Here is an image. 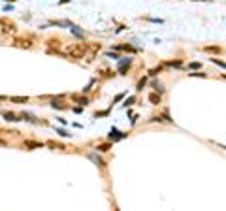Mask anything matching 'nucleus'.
I'll return each instance as SVG.
<instances>
[{
	"mask_svg": "<svg viewBox=\"0 0 226 211\" xmlns=\"http://www.w3.org/2000/svg\"><path fill=\"white\" fill-rule=\"evenodd\" d=\"M107 115H109V109H106V111H100V113H94V117H107Z\"/></svg>",
	"mask_w": 226,
	"mask_h": 211,
	"instance_id": "obj_12",
	"label": "nucleus"
},
{
	"mask_svg": "<svg viewBox=\"0 0 226 211\" xmlns=\"http://www.w3.org/2000/svg\"><path fill=\"white\" fill-rule=\"evenodd\" d=\"M153 87H155V91H156V92H164V87H162V83L153 81Z\"/></svg>",
	"mask_w": 226,
	"mask_h": 211,
	"instance_id": "obj_9",
	"label": "nucleus"
},
{
	"mask_svg": "<svg viewBox=\"0 0 226 211\" xmlns=\"http://www.w3.org/2000/svg\"><path fill=\"white\" fill-rule=\"evenodd\" d=\"M0 100H6V96H0Z\"/></svg>",
	"mask_w": 226,
	"mask_h": 211,
	"instance_id": "obj_22",
	"label": "nucleus"
},
{
	"mask_svg": "<svg viewBox=\"0 0 226 211\" xmlns=\"http://www.w3.org/2000/svg\"><path fill=\"white\" fill-rule=\"evenodd\" d=\"M143 85H145V79H141V81L138 83V91H141V89H143Z\"/></svg>",
	"mask_w": 226,
	"mask_h": 211,
	"instance_id": "obj_19",
	"label": "nucleus"
},
{
	"mask_svg": "<svg viewBox=\"0 0 226 211\" xmlns=\"http://www.w3.org/2000/svg\"><path fill=\"white\" fill-rule=\"evenodd\" d=\"M57 121H58V123H60V124H66V123H68V121H66L64 117H57Z\"/></svg>",
	"mask_w": 226,
	"mask_h": 211,
	"instance_id": "obj_20",
	"label": "nucleus"
},
{
	"mask_svg": "<svg viewBox=\"0 0 226 211\" xmlns=\"http://www.w3.org/2000/svg\"><path fill=\"white\" fill-rule=\"evenodd\" d=\"M2 2H13V0H2Z\"/></svg>",
	"mask_w": 226,
	"mask_h": 211,
	"instance_id": "obj_21",
	"label": "nucleus"
},
{
	"mask_svg": "<svg viewBox=\"0 0 226 211\" xmlns=\"http://www.w3.org/2000/svg\"><path fill=\"white\" fill-rule=\"evenodd\" d=\"M26 100H28L26 96H23V98H19V96H13V98H11V102H26Z\"/></svg>",
	"mask_w": 226,
	"mask_h": 211,
	"instance_id": "obj_15",
	"label": "nucleus"
},
{
	"mask_svg": "<svg viewBox=\"0 0 226 211\" xmlns=\"http://www.w3.org/2000/svg\"><path fill=\"white\" fill-rule=\"evenodd\" d=\"M25 145L30 147V149H34V147H42L43 143H40V141H25Z\"/></svg>",
	"mask_w": 226,
	"mask_h": 211,
	"instance_id": "obj_8",
	"label": "nucleus"
},
{
	"mask_svg": "<svg viewBox=\"0 0 226 211\" xmlns=\"http://www.w3.org/2000/svg\"><path fill=\"white\" fill-rule=\"evenodd\" d=\"M106 57H107V59H115V60H119V59H121V57L117 55V53H106Z\"/></svg>",
	"mask_w": 226,
	"mask_h": 211,
	"instance_id": "obj_13",
	"label": "nucleus"
},
{
	"mask_svg": "<svg viewBox=\"0 0 226 211\" xmlns=\"http://www.w3.org/2000/svg\"><path fill=\"white\" fill-rule=\"evenodd\" d=\"M123 138H126V134H124V132H121L119 128L113 126V128L109 130V140H111V141H119V140H123Z\"/></svg>",
	"mask_w": 226,
	"mask_h": 211,
	"instance_id": "obj_2",
	"label": "nucleus"
},
{
	"mask_svg": "<svg viewBox=\"0 0 226 211\" xmlns=\"http://www.w3.org/2000/svg\"><path fill=\"white\" fill-rule=\"evenodd\" d=\"M107 149H109V143H104V145H96V151H100V153H106Z\"/></svg>",
	"mask_w": 226,
	"mask_h": 211,
	"instance_id": "obj_10",
	"label": "nucleus"
},
{
	"mask_svg": "<svg viewBox=\"0 0 226 211\" xmlns=\"http://www.w3.org/2000/svg\"><path fill=\"white\" fill-rule=\"evenodd\" d=\"M75 100H77V102H79V104L83 106V107H85V106L89 104V100H87V98H85V96H83V98H75Z\"/></svg>",
	"mask_w": 226,
	"mask_h": 211,
	"instance_id": "obj_14",
	"label": "nucleus"
},
{
	"mask_svg": "<svg viewBox=\"0 0 226 211\" xmlns=\"http://www.w3.org/2000/svg\"><path fill=\"white\" fill-rule=\"evenodd\" d=\"M130 64H132V57H121L119 62H117V72H121V74H123V72L128 68Z\"/></svg>",
	"mask_w": 226,
	"mask_h": 211,
	"instance_id": "obj_1",
	"label": "nucleus"
},
{
	"mask_svg": "<svg viewBox=\"0 0 226 211\" xmlns=\"http://www.w3.org/2000/svg\"><path fill=\"white\" fill-rule=\"evenodd\" d=\"M21 119H23V121H28V123H36V117H34L32 113H28V111H23V113H21Z\"/></svg>",
	"mask_w": 226,
	"mask_h": 211,
	"instance_id": "obj_6",
	"label": "nucleus"
},
{
	"mask_svg": "<svg viewBox=\"0 0 226 211\" xmlns=\"http://www.w3.org/2000/svg\"><path fill=\"white\" fill-rule=\"evenodd\" d=\"M57 132H58V136H60V138H70L72 136V134L68 132V130H64V128H57Z\"/></svg>",
	"mask_w": 226,
	"mask_h": 211,
	"instance_id": "obj_7",
	"label": "nucleus"
},
{
	"mask_svg": "<svg viewBox=\"0 0 226 211\" xmlns=\"http://www.w3.org/2000/svg\"><path fill=\"white\" fill-rule=\"evenodd\" d=\"M0 115H2L8 123H17V121H23L21 115H15V113H11V111H0Z\"/></svg>",
	"mask_w": 226,
	"mask_h": 211,
	"instance_id": "obj_3",
	"label": "nucleus"
},
{
	"mask_svg": "<svg viewBox=\"0 0 226 211\" xmlns=\"http://www.w3.org/2000/svg\"><path fill=\"white\" fill-rule=\"evenodd\" d=\"M87 158H90V160H92V162L96 164V166H100V168H104V166H106V162L102 160V156H98V151L89 153V155H87Z\"/></svg>",
	"mask_w": 226,
	"mask_h": 211,
	"instance_id": "obj_4",
	"label": "nucleus"
},
{
	"mask_svg": "<svg viewBox=\"0 0 226 211\" xmlns=\"http://www.w3.org/2000/svg\"><path fill=\"white\" fill-rule=\"evenodd\" d=\"M149 100H151L153 104H160V96H158V94H151V96H149Z\"/></svg>",
	"mask_w": 226,
	"mask_h": 211,
	"instance_id": "obj_11",
	"label": "nucleus"
},
{
	"mask_svg": "<svg viewBox=\"0 0 226 211\" xmlns=\"http://www.w3.org/2000/svg\"><path fill=\"white\" fill-rule=\"evenodd\" d=\"M4 11H13V6L11 4H6V6H4Z\"/></svg>",
	"mask_w": 226,
	"mask_h": 211,
	"instance_id": "obj_18",
	"label": "nucleus"
},
{
	"mask_svg": "<svg viewBox=\"0 0 226 211\" xmlns=\"http://www.w3.org/2000/svg\"><path fill=\"white\" fill-rule=\"evenodd\" d=\"M134 100H136V98H134V96H130L128 100H124V106H132V102H134Z\"/></svg>",
	"mask_w": 226,
	"mask_h": 211,
	"instance_id": "obj_17",
	"label": "nucleus"
},
{
	"mask_svg": "<svg viewBox=\"0 0 226 211\" xmlns=\"http://www.w3.org/2000/svg\"><path fill=\"white\" fill-rule=\"evenodd\" d=\"M92 83H94V79H90V83H89V85H87V87H85V89H83V92H89V91H90V87H92Z\"/></svg>",
	"mask_w": 226,
	"mask_h": 211,
	"instance_id": "obj_16",
	"label": "nucleus"
},
{
	"mask_svg": "<svg viewBox=\"0 0 226 211\" xmlns=\"http://www.w3.org/2000/svg\"><path fill=\"white\" fill-rule=\"evenodd\" d=\"M68 28H70V32H72V34H74V36H75V38H79V40H83V38H85V32H83V30H81V28H79V26H77V25H74V23H72L70 26H68Z\"/></svg>",
	"mask_w": 226,
	"mask_h": 211,
	"instance_id": "obj_5",
	"label": "nucleus"
}]
</instances>
